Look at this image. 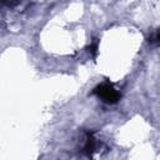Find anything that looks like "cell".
Listing matches in <instances>:
<instances>
[{
	"mask_svg": "<svg viewBox=\"0 0 160 160\" xmlns=\"http://www.w3.org/2000/svg\"><path fill=\"white\" fill-rule=\"evenodd\" d=\"M92 92L96 94L100 99H102V101L109 102V104H114L120 99V92L116 89H114V86L109 82H104L96 86Z\"/></svg>",
	"mask_w": 160,
	"mask_h": 160,
	"instance_id": "1",
	"label": "cell"
}]
</instances>
